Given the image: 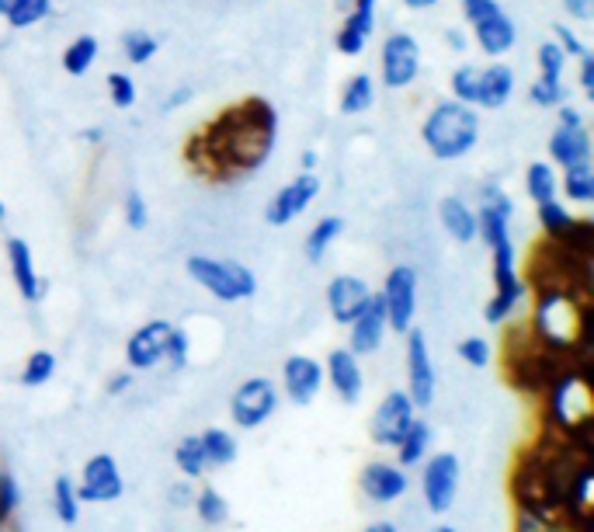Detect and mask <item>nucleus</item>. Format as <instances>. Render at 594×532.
I'll return each mask as SVG.
<instances>
[{
  "label": "nucleus",
  "instance_id": "f257e3e1",
  "mask_svg": "<svg viewBox=\"0 0 594 532\" xmlns=\"http://www.w3.org/2000/svg\"><path fill=\"white\" fill-rule=\"evenodd\" d=\"M480 213H476V237L494 254V296L487 303L490 324H504L522 303L525 286L515 275V244H511V216H515V202L504 188L487 185L480 192Z\"/></svg>",
  "mask_w": 594,
  "mask_h": 532
},
{
  "label": "nucleus",
  "instance_id": "f03ea898",
  "mask_svg": "<svg viewBox=\"0 0 594 532\" xmlns=\"http://www.w3.org/2000/svg\"><path fill=\"white\" fill-rule=\"evenodd\" d=\"M421 140L435 160H459L480 140V115L462 101H438L421 126Z\"/></svg>",
  "mask_w": 594,
  "mask_h": 532
},
{
  "label": "nucleus",
  "instance_id": "7ed1b4c3",
  "mask_svg": "<svg viewBox=\"0 0 594 532\" xmlns=\"http://www.w3.org/2000/svg\"><path fill=\"white\" fill-rule=\"evenodd\" d=\"M185 268L198 286L205 289V293H212L216 300H223V303L251 300V296L258 293V279H254L251 268L240 265V261L202 258V254H192V258L185 261Z\"/></svg>",
  "mask_w": 594,
  "mask_h": 532
},
{
  "label": "nucleus",
  "instance_id": "20e7f679",
  "mask_svg": "<svg viewBox=\"0 0 594 532\" xmlns=\"http://www.w3.org/2000/svg\"><path fill=\"white\" fill-rule=\"evenodd\" d=\"M421 74V46L410 32H393L383 42V56H379V77L390 91H403Z\"/></svg>",
  "mask_w": 594,
  "mask_h": 532
},
{
  "label": "nucleus",
  "instance_id": "39448f33",
  "mask_svg": "<svg viewBox=\"0 0 594 532\" xmlns=\"http://www.w3.org/2000/svg\"><path fill=\"white\" fill-rule=\"evenodd\" d=\"M275 407H278V390L268 376H254V380L240 383L230 397V414L237 428H261L275 414Z\"/></svg>",
  "mask_w": 594,
  "mask_h": 532
},
{
  "label": "nucleus",
  "instance_id": "423d86ee",
  "mask_svg": "<svg viewBox=\"0 0 594 532\" xmlns=\"http://www.w3.org/2000/svg\"><path fill=\"white\" fill-rule=\"evenodd\" d=\"M317 195H320L317 171L296 174V178H292L285 188H278L275 199L264 206V220H268L271 227H289L292 220H299V216L310 209V202L317 199Z\"/></svg>",
  "mask_w": 594,
  "mask_h": 532
},
{
  "label": "nucleus",
  "instance_id": "0eeeda50",
  "mask_svg": "<svg viewBox=\"0 0 594 532\" xmlns=\"http://www.w3.org/2000/svg\"><path fill=\"white\" fill-rule=\"evenodd\" d=\"M383 303H386V320L393 331L407 334L414 327V310H417V272L410 265H396L386 275L383 286Z\"/></svg>",
  "mask_w": 594,
  "mask_h": 532
},
{
  "label": "nucleus",
  "instance_id": "6e6552de",
  "mask_svg": "<svg viewBox=\"0 0 594 532\" xmlns=\"http://www.w3.org/2000/svg\"><path fill=\"white\" fill-rule=\"evenodd\" d=\"M414 400H410L407 390H390L383 397V404L376 407V414H372V442L383 449H396V442L403 439V432L410 428V421H414Z\"/></svg>",
  "mask_w": 594,
  "mask_h": 532
},
{
  "label": "nucleus",
  "instance_id": "1a4fd4ad",
  "mask_svg": "<svg viewBox=\"0 0 594 532\" xmlns=\"http://www.w3.org/2000/svg\"><path fill=\"white\" fill-rule=\"evenodd\" d=\"M424 501H428V508L435 515L449 512L452 501H456V491H459V459L452 453H438L428 459V466H424Z\"/></svg>",
  "mask_w": 594,
  "mask_h": 532
},
{
  "label": "nucleus",
  "instance_id": "9d476101",
  "mask_svg": "<svg viewBox=\"0 0 594 532\" xmlns=\"http://www.w3.org/2000/svg\"><path fill=\"white\" fill-rule=\"evenodd\" d=\"M407 393L414 400V407H428L435 400V366H431V355H428V338L424 331L410 327L407 331Z\"/></svg>",
  "mask_w": 594,
  "mask_h": 532
},
{
  "label": "nucleus",
  "instance_id": "9b49d317",
  "mask_svg": "<svg viewBox=\"0 0 594 532\" xmlns=\"http://www.w3.org/2000/svg\"><path fill=\"white\" fill-rule=\"evenodd\" d=\"M77 498L94 501V505H105V501L122 498V473L112 456L101 453V456L87 459L84 477H80V484H77Z\"/></svg>",
  "mask_w": 594,
  "mask_h": 532
},
{
  "label": "nucleus",
  "instance_id": "f8f14e48",
  "mask_svg": "<svg viewBox=\"0 0 594 532\" xmlns=\"http://www.w3.org/2000/svg\"><path fill=\"white\" fill-rule=\"evenodd\" d=\"M386 331H390V320H386V303L379 293L369 296V303H365V310L358 313L355 320H351V341L348 348L355 355H372L379 345H383Z\"/></svg>",
  "mask_w": 594,
  "mask_h": 532
},
{
  "label": "nucleus",
  "instance_id": "ddd939ff",
  "mask_svg": "<svg viewBox=\"0 0 594 532\" xmlns=\"http://www.w3.org/2000/svg\"><path fill=\"white\" fill-rule=\"evenodd\" d=\"M174 324H167V320H150V324H143L136 334L129 338L126 345V362L132 369H153L164 362L167 355V338H171Z\"/></svg>",
  "mask_w": 594,
  "mask_h": 532
},
{
  "label": "nucleus",
  "instance_id": "4468645a",
  "mask_svg": "<svg viewBox=\"0 0 594 532\" xmlns=\"http://www.w3.org/2000/svg\"><path fill=\"white\" fill-rule=\"evenodd\" d=\"M376 32V0H351V11L337 32V53L341 56H362Z\"/></svg>",
  "mask_w": 594,
  "mask_h": 532
},
{
  "label": "nucleus",
  "instance_id": "2eb2a0df",
  "mask_svg": "<svg viewBox=\"0 0 594 532\" xmlns=\"http://www.w3.org/2000/svg\"><path fill=\"white\" fill-rule=\"evenodd\" d=\"M282 383L292 404L306 407L324 386V366L317 359H310V355H289L282 366Z\"/></svg>",
  "mask_w": 594,
  "mask_h": 532
},
{
  "label": "nucleus",
  "instance_id": "dca6fc26",
  "mask_svg": "<svg viewBox=\"0 0 594 532\" xmlns=\"http://www.w3.org/2000/svg\"><path fill=\"white\" fill-rule=\"evenodd\" d=\"M369 296H372V289L365 279H358V275H337V279H330V286H327L330 317H334L337 324H351V320L365 310Z\"/></svg>",
  "mask_w": 594,
  "mask_h": 532
},
{
  "label": "nucleus",
  "instance_id": "f3484780",
  "mask_svg": "<svg viewBox=\"0 0 594 532\" xmlns=\"http://www.w3.org/2000/svg\"><path fill=\"white\" fill-rule=\"evenodd\" d=\"M324 380H330L334 393L344 400V404H358V397H362V386H365L362 366H358V355L351 352V348H334V352L327 355Z\"/></svg>",
  "mask_w": 594,
  "mask_h": 532
},
{
  "label": "nucleus",
  "instance_id": "a211bd4d",
  "mask_svg": "<svg viewBox=\"0 0 594 532\" xmlns=\"http://www.w3.org/2000/svg\"><path fill=\"white\" fill-rule=\"evenodd\" d=\"M362 494L376 505H390V501L407 494V473L393 463H369L362 470Z\"/></svg>",
  "mask_w": 594,
  "mask_h": 532
},
{
  "label": "nucleus",
  "instance_id": "6ab92c4d",
  "mask_svg": "<svg viewBox=\"0 0 594 532\" xmlns=\"http://www.w3.org/2000/svg\"><path fill=\"white\" fill-rule=\"evenodd\" d=\"M591 133L588 126H556L549 136V157L560 167H574V164H591Z\"/></svg>",
  "mask_w": 594,
  "mask_h": 532
},
{
  "label": "nucleus",
  "instance_id": "aec40b11",
  "mask_svg": "<svg viewBox=\"0 0 594 532\" xmlns=\"http://www.w3.org/2000/svg\"><path fill=\"white\" fill-rule=\"evenodd\" d=\"M473 32H476V46H480L487 56H494V60H501L504 53H511V49H515V42H518L515 21H511L504 11H497V14H490V18L476 21Z\"/></svg>",
  "mask_w": 594,
  "mask_h": 532
},
{
  "label": "nucleus",
  "instance_id": "412c9836",
  "mask_svg": "<svg viewBox=\"0 0 594 532\" xmlns=\"http://www.w3.org/2000/svg\"><path fill=\"white\" fill-rule=\"evenodd\" d=\"M7 261H11V279H14V286L21 289V296H25L28 303H35L42 293H46V282H42L39 275H35L32 247H28L21 237H11V240H7Z\"/></svg>",
  "mask_w": 594,
  "mask_h": 532
},
{
  "label": "nucleus",
  "instance_id": "4be33fe9",
  "mask_svg": "<svg viewBox=\"0 0 594 532\" xmlns=\"http://www.w3.org/2000/svg\"><path fill=\"white\" fill-rule=\"evenodd\" d=\"M515 91V70L490 63L476 74V108H504Z\"/></svg>",
  "mask_w": 594,
  "mask_h": 532
},
{
  "label": "nucleus",
  "instance_id": "5701e85b",
  "mask_svg": "<svg viewBox=\"0 0 594 532\" xmlns=\"http://www.w3.org/2000/svg\"><path fill=\"white\" fill-rule=\"evenodd\" d=\"M438 220H442L445 233H449V237H456L459 244L476 240V213L462 199H456V195L442 199V206H438Z\"/></svg>",
  "mask_w": 594,
  "mask_h": 532
},
{
  "label": "nucleus",
  "instance_id": "b1692460",
  "mask_svg": "<svg viewBox=\"0 0 594 532\" xmlns=\"http://www.w3.org/2000/svg\"><path fill=\"white\" fill-rule=\"evenodd\" d=\"M198 446H202V456H205V470H219V466H230L233 459H237V442H233V435L223 432V428H205V432L198 435Z\"/></svg>",
  "mask_w": 594,
  "mask_h": 532
},
{
  "label": "nucleus",
  "instance_id": "393cba45",
  "mask_svg": "<svg viewBox=\"0 0 594 532\" xmlns=\"http://www.w3.org/2000/svg\"><path fill=\"white\" fill-rule=\"evenodd\" d=\"M376 105V80L372 74H355L344 80V91H341V112L344 115H362Z\"/></svg>",
  "mask_w": 594,
  "mask_h": 532
},
{
  "label": "nucleus",
  "instance_id": "a878e982",
  "mask_svg": "<svg viewBox=\"0 0 594 532\" xmlns=\"http://www.w3.org/2000/svg\"><path fill=\"white\" fill-rule=\"evenodd\" d=\"M98 53H101V42L94 39V35H77V39L63 49V70L70 77H84L87 70L94 67Z\"/></svg>",
  "mask_w": 594,
  "mask_h": 532
},
{
  "label": "nucleus",
  "instance_id": "bb28decb",
  "mask_svg": "<svg viewBox=\"0 0 594 532\" xmlns=\"http://www.w3.org/2000/svg\"><path fill=\"white\" fill-rule=\"evenodd\" d=\"M525 192H528V199H532L535 206H539V202L556 199V192H560V178H556L553 164H546V160H535V164H528Z\"/></svg>",
  "mask_w": 594,
  "mask_h": 532
},
{
  "label": "nucleus",
  "instance_id": "cd10ccee",
  "mask_svg": "<svg viewBox=\"0 0 594 532\" xmlns=\"http://www.w3.org/2000/svg\"><path fill=\"white\" fill-rule=\"evenodd\" d=\"M428 446H431V428L428 421H410V428L403 432V439L396 442V453H400V463L403 466H417L424 456H428Z\"/></svg>",
  "mask_w": 594,
  "mask_h": 532
},
{
  "label": "nucleus",
  "instance_id": "c85d7f7f",
  "mask_svg": "<svg viewBox=\"0 0 594 532\" xmlns=\"http://www.w3.org/2000/svg\"><path fill=\"white\" fill-rule=\"evenodd\" d=\"M560 188L567 192L570 202H577V206H588V202H594V167L591 164L563 167Z\"/></svg>",
  "mask_w": 594,
  "mask_h": 532
},
{
  "label": "nucleus",
  "instance_id": "c756f323",
  "mask_svg": "<svg viewBox=\"0 0 594 532\" xmlns=\"http://www.w3.org/2000/svg\"><path fill=\"white\" fill-rule=\"evenodd\" d=\"M539 223H542V230L549 233V237H556V240H567L570 233H574L581 223L574 220V213H570L567 206H560L556 199H549V202H539Z\"/></svg>",
  "mask_w": 594,
  "mask_h": 532
},
{
  "label": "nucleus",
  "instance_id": "7c9ffc66",
  "mask_svg": "<svg viewBox=\"0 0 594 532\" xmlns=\"http://www.w3.org/2000/svg\"><path fill=\"white\" fill-rule=\"evenodd\" d=\"M344 233V220L341 216H324V220L317 223V227L310 230V237H306V261H324V254H327V247L334 244L337 237Z\"/></svg>",
  "mask_w": 594,
  "mask_h": 532
},
{
  "label": "nucleus",
  "instance_id": "2f4dec72",
  "mask_svg": "<svg viewBox=\"0 0 594 532\" xmlns=\"http://www.w3.org/2000/svg\"><path fill=\"white\" fill-rule=\"evenodd\" d=\"M53 505H56V515H60V522L66 526H73V522L80 519V498H77V484H73L66 473L53 480Z\"/></svg>",
  "mask_w": 594,
  "mask_h": 532
},
{
  "label": "nucleus",
  "instance_id": "473e14b6",
  "mask_svg": "<svg viewBox=\"0 0 594 532\" xmlns=\"http://www.w3.org/2000/svg\"><path fill=\"white\" fill-rule=\"evenodd\" d=\"M53 14V0H18L11 11L4 14V21L11 28H32L39 21H46Z\"/></svg>",
  "mask_w": 594,
  "mask_h": 532
},
{
  "label": "nucleus",
  "instance_id": "72a5a7b5",
  "mask_svg": "<svg viewBox=\"0 0 594 532\" xmlns=\"http://www.w3.org/2000/svg\"><path fill=\"white\" fill-rule=\"evenodd\" d=\"M195 508L205 526H223V522L230 519V505H226V498L216 487H202V491L195 494Z\"/></svg>",
  "mask_w": 594,
  "mask_h": 532
},
{
  "label": "nucleus",
  "instance_id": "f704fd0d",
  "mask_svg": "<svg viewBox=\"0 0 594 532\" xmlns=\"http://www.w3.org/2000/svg\"><path fill=\"white\" fill-rule=\"evenodd\" d=\"M157 49H160V42H157V35H150V32L132 28V32L122 35V53H126V60L132 63V67L150 63L153 56H157Z\"/></svg>",
  "mask_w": 594,
  "mask_h": 532
},
{
  "label": "nucleus",
  "instance_id": "c9c22d12",
  "mask_svg": "<svg viewBox=\"0 0 594 532\" xmlns=\"http://www.w3.org/2000/svg\"><path fill=\"white\" fill-rule=\"evenodd\" d=\"M174 463H178V470L185 473V477H202L205 473V456H202V446H198V435H188V439L178 442V449H174Z\"/></svg>",
  "mask_w": 594,
  "mask_h": 532
},
{
  "label": "nucleus",
  "instance_id": "e433bc0d",
  "mask_svg": "<svg viewBox=\"0 0 594 532\" xmlns=\"http://www.w3.org/2000/svg\"><path fill=\"white\" fill-rule=\"evenodd\" d=\"M528 98H532V105H539V108H560L563 101H567V87H563V80H556V77H539V80H532V87H528Z\"/></svg>",
  "mask_w": 594,
  "mask_h": 532
},
{
  "label": "nucleus",
  "instance_id": "4c0bfd02",
  "mask_svg": "<svg viewBox=\"0 0 594 532\" xmlns=\"http://www.w3.org/2000/svg\"><path fill=\"white\" fill-rule=\"evenodd\" d=\"M53 373H56L53 352H35V355H28L25 369H21V383H25V386H42V383L53 380Z\"/></svg>",
  "mask_w": 594,
  "mask_h": 532
},
{
  "label": "nucleus",
  "instance_id": "58836bf2",
  "mask_svg": "<svg viewBox=\"0 0 594 532\" xmlns=\"http://www.w3.org/2000/svg\"><path fill=\"white\" fill-rule=\"evenodd\" d=\"M476 74H480V67H473V63H462L456 74H452V94H456V101L473 108H476Z\"/></svg>",
  "mask_w": 594,
  "mask_h": 532
},
{
  "label": "nucleus",
  "instance_id": "ea45409f",
  "mask_svg": "<svg viewBox=\"0 0 594 532\" xmlns=\"http://www.w3.org/2000/svg\"><path fill=\"white\" fill-rule=\"evenodd\" d=\"M539 77H556L563 80V70H567V53H563L556 42H542L539 46Z\"/></svg>",
  "mask_w": 594,
  "mask_h": 532
},
{
  "label": "nucleus",
  "instance_id": "a19ab883",
  "mask_svg": "<svg viewBox=\"0 0 594 532\" xmlns=\"http://www.w3.org/2000/svg\"><path fill=\"white\" fill-rule=\"evenodd\" d=\"M108 94H112L115 108H132V105H136V84H132V77L122 74V70L108 74Z\"/></svg>",
  "mask_w": 594,
  "mask_h": 532
},
{
  "label": "nucleus",
  "instance_id": "79ce46f5",
  "mask_svg": "<svg viewBox=\"0 0 594 532\" xmlns=\"http://www.w3.org/2000/svg\"><path fill=\"white\" fill-rule=\"evenodd\" d=\"M164 362H171L174 369L188 366V331H185V327H174V331H171V338H167Z\"/></svg>",
  "mask_w": 594,
  "mask_h": 532
},
{
  "label": "nucleus",
  "instance_id": "37998d69",
  "mask_svg": "<svg viewBox=\"0 0 594 532\" xmlns=\"http://www.w3.org/2000/svg\"><path fill=\"white\" fill-rule=\"evenodd\" d=\"M459 359L466 362V366H473V369H483L490 362V348H487V341L483 338H466L459 345Z\"/></svg>",
  "mask_w": 594,
  "mask_h": 532
},
{
  "label": "nucleus",
  "instance_id": "c03bdc74",
  "mask_svg": "<svg viewBox=\"0 0 594 532\" xmlns=\"http://www.w3.org/2000/svg\"><path fill=\"white\" fill-rule=\"evenodd\" d=\"M126 223L132 230H146V223H150V209H146L143 195H139L136 188L126 195Z\"/></svg>",
  "mask_w": 594,
  "mask_h": 532
},
{
  "label": "nucleus",
  "instance_id": "a18cd8bd",
  "mask_svg": "<svg viewBox=\"0 0 594 532\" xmlns=\"http://www.w3.org/2000/svg\"><path fill=\"white\" fill-rule=\"evenodd\" d=\"M553 32H556V39H560V42H556V46H560L567 56H574V60H581V56H588V53H591V49L581 42V35H574L567 25H553Z\"/></svg>",
  "mask_w": 594,
  "mask_h": 532
},
{
  "label": "nucleus",
  "instance_id": "49530a36",
  "mask_svg": "<svg viewBox=\"0 0 594 532\" xmlns=\"http://www.w3.org/2000/svg\"><path fill=\"white\" fill-rule=\"evenodd\" d=\"M501 11V4L497 0H462V18L469 21V25H476V21L490 18V14Z\"/></svg>",
  "mask_w": 594,
  "mask_h": 532
},
{
  "label": "nucleus",
  "instance_id": "de8ad7c7",
  "mask_svg": "<svg viewBox=\"0 0 594 532\" xmlns=\"http://www.w3.org/2000/svg\"><path fill=\"white\" fill-rule=\"evenodd\" d=\"M563 7H567V14L574 21H594V0H563Z\"/></svg>",
  "mask_w": 594,
  "mask_h": 532
},
{
  "label": "nucleus",
  "instance_id": "09e8293b",
  "mask_svg": "<svg viewBox=\"0 0 594 532\" xmlns=\"http://www.w3.org/2000/svg\"><path fill=\"white\" fill-rule=\"evenodd\" d=\"M581 91L594 98V56H581Z\"/></svg>",
  "mask_w": 594,
  "mask_h": 532
},
{
  "label": "nucleus",
  "instance_id": "8fccbe9b",
  "mask_svg": "<svg viewBox=\"0 0 594 532\" xmlns=\"http://www.w3.org/2000/svg\"><path fill=\"white\" fill-rule=\"evenodd\" d=\"M132 386V373H119L108 380V397H119V393H126Z\"/></svg>",
  "mask_w": 594,
  "mask_h": 532
},
{
  "label": "nucleus",
  "instance_id": "3c124183",
  "mask_svg": "<svg viewBox=\"0 0 594 532\" xmlns=\"http://www.w3.org/2000/svg\"><path fill=\"white\" fill-rule=\"evenodd\" d=\"M560 122H563V126H584V115L577 112V108H570V105H560Z\"/></svg>",
  "mask_w": 594,
  "mask_h": 532
},
{
  "label": "nucleus",
  "instance_id": "603ef678",
  "mask_svg": "<svg viewBox=\"0 0 594 532\" xmlns=\"http://www.w3.org/2000/svg\"><path fill=\"white\" fill-rule=\"evenodd\" d=\"M167 498H171L174 505H188V501H192V487H188V484H174Z\"/></svg>",
  "mask_w": 594,
  "mask_h": 532
},
{
  "label": "nucleus",
  "instance_id": "864d4df0",
  "mask_svg": "<svg viewBox=\"0 0 594 532\" xmlns=\"http://www.w3.org/2000/svg\"><path fill=\"white\" fill-rule=\"evenodd\" d=\"M192 98V91L188 87H181V91H174V98H167V105H164V112H171V108H178V105H185V101Z\"/></svg>",
  "mask_w": 594,
  "mask_h": 532
},
{
  "label": "nucleus",
  "instance_id": "5fc2aeb1",
  "mask_svg": "<svg viewBox=\"0 0 594 532\" xmlns=\"http://www.w3.org/2000/svg\"><path fill=\"white\" fill-rule=\"evenodd\" d=\"M438 0H403V7H410V11H428V7H435Z\"/></svg>",
  "mask_w": 594,
  "mask_h": 532
},
{
  "label": "nucleus",
  "instance_id": "6e6d98bb",
  "mask_svg": "<svg viewBox=\"0 0 594 532\" xmlns=\"http://www.w3.org/2000/svg\"><path fill=\"white\" fill-rule=\"evenodd\" d=\"M299 164H303V171H317V150H306Z\"/></svg>",
  "mask_w": 594,
  "mask_h": 532
},
{
  "label": "nucleus",
  "instance_id": "4d7b16f0",
  "mask_svg": "<svg viewBox=\"0 0 594 532\" xmlns=\"http://www.w3.org/2000/svg\"><path fill=\"white\" fill-rule=\"evenodd\" d=\"M445 39H449V46H452V49H462V46H466V42H462V39H466V35L456 32V28H449V32H445Z\"/></svg>",
  "mask_w": 594,
  "mask_h": 532
},
{
  "label": "nucleus",
  "instance_id": "13d9d810",
  "mask_svg": "<svg viewBox=\"0 0 594 532\" xmlns=\"http://www.w3.org/2000/svg\"><path fill=\"white\" fill-rule=\"evenodd\" d=\"M365 532H396V526H393V522H372Z\"/></svg>",
  "mask_w": 594,
  "mask_h": 532
},
{
  "label": "nucleus",
  "instance_id": "bf43d9fd",
  "mask_svg": "<svg viewBox=\"0 0 594 532\" xmlns=\"http://www.w3.org/2000/svg\"><path fill=\"white\" fill-rule=\"evenodd\" d=\"M14 4H18V0H0V18H4V14L11 11Z\"/></svg>",
  "mask_w": 594,
  "mask_h": 532
},
{
  "label": "nucleus",
  "instance_id": "052dcab7",
  "mask_svg": "<svg viewBox=\"0 0 594 532\" xmlns=\"http://www.w3.org/2000/svg\"><path fill=\"white\" fill-rule=\"evenodd\" d=\"M84 140H91V143H98V140H101V133H98V129H87V133H84Z\"/></svg>",
  "mask_w": 594,
  "mask_h": 532
},
{
  "label": "nucleus",
  "instance_id": "680f3d73",
  "mask_svg": "<svg viewBox=\"0 0 594 532\" xmlns=\"http://www.w3.org/2000/svg\"><path fill=\"white\" fill-rule=\"evenodd\" d=\"M431 532H456L452 526H438V529H431Z\"/></svg>",
  "mask_w": 594,
  "mask_h": 532
},
{
  "label": "nucleus",
  "instance_id": "e2e57ef3",
  "mask_svg": "<svg viewBox=\"0 0 594 532\" xmlns=\"http://www.w3.org/2000/svg\"><path fill=\"white\" fill-rule=\"evenodd\" d=\"M4 477H7V470H4V463H0V484H4Z\"/></svg>",
  "mask_w": 594,
  "mask_h": 532
},
{
  "label": "nucleus",
  "instance_id": "0e129e2a",
  "mask_svg": "<svg viewBox=\"0 0 594 532\" xmlns=\"http://www.w3.org/2000/svg\"><path fill=\"white\" fill-rule=\"evenodd\" d=\"M4 216H7V209H4V202H0V220H4Z\"/></svg>",
  "mask_w": 594,
  "mask_h": 532
}]
</instances>
